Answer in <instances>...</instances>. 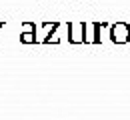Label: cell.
<instances>
[{"label": "cell", "instance_id": "obj_1", "mask_svg": "<svg viewBox=\"0 0 130 120\" xmlns=\"http://www.w3.org/2000/svg\"><path fill=\"white\" fill-rule=\"evenodd\" d=\"M102 26H106V22H98V20L84 22V44H98Z\"/></svg>", "mask_w": 130, "mask_h": 120}, {"label": "cell", "instance_id": "obj_2", "mask_svg": "<svg viewBox=\"0 0 130 120\" xmlns=\"http://www.w3.org/2000/svg\"><path fill=\"white\" fill-rule=\"evenodd\" d=\"M110 40L114 44H124L130 40V26L126 22H116L110 26Z\"/></svg>", "mask_w": 130, "mask_h": 120}, {"label": "cell", "instance_id": "obj_3", "mask_svg": "<svg viewBox=\"0 0 130 120\" xmlns=\"http://www.w3.org/2000/svg\"><path fill=\"white\" fill-rule=\"evenodd\" d=\"M66 28H68V42L70 44H82L84 42V22L70 20L66 24Z\"/></svg>", "mask_w": 130, "mask_h": 120}, {"label": "cell", "instance_id": "obj_4", "mask_svg": "<svg viewBox=\"0 0 130 120\" xmlns=\"http://www.w3.org/2000/svg\"><path fill=\"white\" fill-rule=\"evenodd\" d=\"M60 24H62L60 20H52V22H40V24H38V28H40V38H38V42H44V40H46V38H48V36L52 34L56 28H58V26H60Z\"/></svg>", "mask_w": 130, "mask_h": 120}, {"label": "cell", "instance_id": "obj_5", "mask_svg": "<svg viewBox=\"0 0 130 120\" xmlns=\"http://www.w3.org/2000/svg\"><path fill=\"white\" fill-rule=\"evenodd\" d=\"M20 42H22V44H36V42H38L36 32H22V34H20Z\"/></svg>", "mask_w": 130, "mask_h": 120}, {"label": "cell", "instance_id": "obj_6", "mask_svg": "<svg viewBox=\"0 0 130 120\" xmlns=\"http://www.w3.org/2000/svg\"><path fill=\"white\" fill-rule=\"evenodd\" d=\"M22 32H36V22H30V20H26V22H22Z\"/></svg>", "mask_w": 130, "mask_h": 120}, {"label": "cell", "instance_id": "obj_7", "mask_svg": "<svg viewBox=\"0 0 130 120\" xmlns=\"http://www.w3.org/2000/svg\"><path fill=\"white\" fill-rule=\"evenodd\" d=\"M4 26H6V20H0V30H2Z\"/></svg>", "mask_w": 130, "mask_h": 120}]
</instances>
